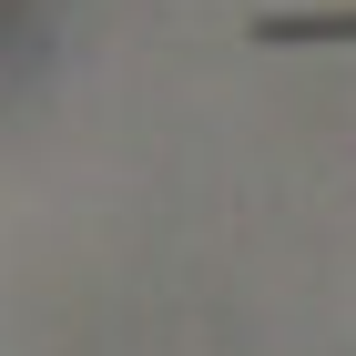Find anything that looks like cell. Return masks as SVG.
Masks as SVG:
<instances>
[{"mask_svg":"<svg viewBox=\"0 0 356 356\" xmlns=\"http://www.w3.org/2000/svg\"><path fill=\"white\" fill-rule=\"evenodd\" d=\"M254 41H356V0H305V10H265Z\"/></svg>","mask_w":356,"mask_h":356,"instance_id":"cell-1","label":"cell"}]
</instances>
